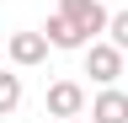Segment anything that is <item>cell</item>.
<instances>
[{
    "mask_svg": "<svg viewBox=\"0 0 128 123\" xmlns=\"http://www.w3.org/2000/svg\"><path fill=\"white\" fill-rule=\"evenodd\" d=\"M112 43H118V48H128V11H118V16H112Z\"/></svg>",
    "mask_w": 128,
    "mask_h": 123,
    "instance_id": "cell-8",
    "label": "cell"
},
{
    "mask_svg": "<svg viewBox=\"0 0 128 123\" xmlns=\"http://www.w3.org/2000/svg\"><path fill=\"white\" fill-rule=\"evenodd\" d=\"M64 11H70V16L86 27V32H102V27H112V16L96 6V0H64Z\"/></svg>",
    "mask_w": 128,
    "mask_h": 123,
    "instance_id": "cell-3",
    "label": "cell"
},
{
    "mask_svg": "<svg viewBox=\"0 0 128 123\" xmlns=\"http://www.w3.org/2000/svg\"><path fill=\"white\" fill-rule=\"evenodd\" d=\"M91 118L96 123H128V96H123V91H102L96 107H91Z\"/></svg>",
    "mask_w": 128,
    "mask_h": 123,
    "instance_id": "cell-6",
    "label": "cell"
},
{
    "mask_svg": "<svg viewBox=\"0 0 128 123\" xmlns=\"http://www.w3.org/2000/svg\"><path fill=\"white\" fill-rule=\"evenodd\" d=\"M59 123H80V118H59Z\"/></svg>",
    "mask_w": 128,
    "mask_h": 123,
    "instance_id": "cell-9",
    "label": "cell"
},
{
    "mask_svg": "<svg viewBox=\"0 0 128 123\" xmlns=\"http://www.w3.org/2000/svg\"><path fill=\"white\" fill-rule=\"evenodd\" d=\"M48 107H54V118H75L80 107H86V91H80L75 80H59L54 91H48Z\"/></svg>",
    "mask_w": 128,
    "mask_h": 123,
    "instance_id": "cell-2",
    "label": "cell"
},
{
    "mask_svg": "<svg viewBox=\"0 0 128 123\" xmlns=\"http://www.w3.org/2000/svg\"><path fill=\"white\" fill-rule=\"evenodd\" d=\"M91 75H96V80H118V75H123V48H118V43H96V48H91Z\"/></svg>",
    "mask_w": 128,
    "mask_h": 123,
    "instance_id": "cell-1",
    "label": "cell"
},
{
    "mask_svg": "<svg viewBox=\"0 0 128 123\" xmlns=\"http://www.w3.org/2000/svg\"><path fill=\"white\" fill-rule=\"evenodd\" d=\"M43 54H48V38L43 32H16L11 38V59H16V64H38Z\"/></svg>",
    "mask_w": 128,
    "mask_h": 123,
    "instance_id": "cell-5",
    "label": "cell"
},
{
    "mask_svg": "<svg viewBox=\"0 0 128 123\" xmlns=\"http://www.w3.org/2000/svg\"><path fill=\"white\" fill-rule=\"evenodd\" d=\"M48 38H54L59 48H80V43H86V27H80L70 11H59V16L48 22Z\"/></svg>",
    "mask_w": 128,
    "mask_h": 123,
    "instance_id": "cell-4",
    "label": "cell"
},
{
    "mask_svg": "<svg viewBox=\"0 0 128 123\" xmlns=\"http://www.w3.org/2000/svg\"><path fill=\"white\" fill-rule=\"evenodd\" d=\"M16 102H22V80H16V75H6V70H0V112H11Z\"/></svg>",
    "mask_w": 128,
    "mask_h": 123,
    "instance_id": "cell-7",
    "label": "cell"
}]
</instances>
